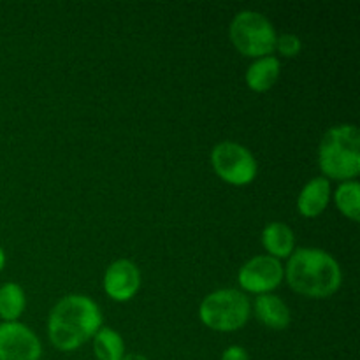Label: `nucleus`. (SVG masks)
Returning <instances> with one entry per match:
<instances>
[{
  "mask_svg": "<svg viewBox=\"0 0 360 360\" xmlns=\"http://www.w3.org/2000/svg\"><path fill=\"white\" fill-rule=\"evenodd\" d=\"M102 311L97 302L83 294H70L60 299L49 311V343L58 352H74L91 340L102 327Z\"/></svg>",
  "mask_w": 360,
  "mask_h": 360,
  "instance_id": "obj_1",
  "label": "nucleus"
},
{
  "mask_svg": "<svg viewBox=\"0 0 360 360\" xmlns=\"http://www.w3.org/2000/svg\"><path fill=\"white\" fill-rule=\"evenodd\" d=\"M285 280L288 287L308 299H329L343 285V271L330 253L320 248H295L288 257Z\"/></svg>",
  "mask_w": 360,
  "mask_h": 360,
  "instance_id": "obj_2",
  "label": "nucleus"
},
{
  "mask_svg": "<svg viewBox=\"0 0 360 360\" xmlns=\"http://www.w3.org/2000/svg\"><path fill=\"white\" fill-rule=\"evenodd\" d=\"M319 167L323 178L354 181L360 174V132L354 123H340L323 134L319 146Z\"/></svg>",
  "mask_w": 360,
  "mask_h": 360,
  "instance_id": "obj_3",
  "label": "nucleus"
},
{
  "mask_svg": "<svg viewBox=\"0 0 360 360\" xmlns=\"http://www.w3.org/2000/svg\"><path fill=\"white\" fill-rule=\"evenodd\" d=\"M252 302L248 295L236 288H218L202 299L199 320L217 333H236L248 323Z\"/></svg>",
  "mask_w": 360,
  "mask_h": 360,
  "instance_id": "obj_4",
  "label": "nucleus"
},
{
  "mask_svg": "<svg viewBox=\"0 0 360 360\" xmlns=\"http://www.w3.org/2000/svg\"><path fill=\"white\" fill-rule=\"evenodd\" d=\"M276 28L266 14L259 11L243 9L232 18L229 39L232 46L248 58L271 56L276 49Z\"/></svg>",
  "mask_w": 360,
  "mask_h": 360,
  "instance_id": "obj_5",
  "label": "nucleus"
},
{
  "mask_svg": "<svg viewBox=\"0 0 360 360\" xmlns=\"http://www.w3.org/2000/svg\"><path fill=\"white\" fill-rule=\"evenodd\" d=\"M211 167L224 183L246 186L259 176V164L252 151L236 141H221L211 150Z\"/></svg>",
  "mask_w": 360,
  "mask_h": 360,
  "instance_id": "obj_6",
  "label": "nucleus"
},
{
  "mask_svg": "<svg viewBox=\"0 0 360 360\" xmlns=\"http://www.w3.org/2000/svg\"><path fill=\"white\" fill-rule=\"evenodd\" d=\"M285 280V267L281 260L269 255H257L243 264L238 271V283L241 292L253 295L273 294Z\"/></svg>",
  "mask_w": 360,
  "mask_h": 360,
  "instance_id": "obj_7",
  "label": "nucleus"
},
{
  "mask_svg": "<svg viewBox=\"0 0 360 360\" xmlns=\"http://www.w3.org/2000/svg\"><path fill=\"white\" fill-rule=\"evenodd\" d=\"M42 343L21 322L0 323V360H41Z\"/></svg>",
  "mask_w": 360,
  "mask_h": 360,
  "instance_id": "obj_8",
  "label": "nucleus"
},
{
  "mask_svg": "<svg viewBox=\"0 0 360 360\" xmlns=\"http://www.w3.org/2000/svg\"><path fill=\"white\" fill-rule=\"evenodd\" d=\"M141 271L136 262L129 259H118L105 269L102 287L109 299L116 302H129L141 288Z\"/></svg>",
  "mask_w": 360,
  "mask_h": 360,
  "instance_id": "obj_9",
  "label": "nucleus"
},
{
  "mask_svg": "<svg viewBox=\"0 0 360 360\" xmlns=\"http://www.w3.org/2000/svg\"><path fill=\"white\" fill-rule=\"evenodd\" d=\"M333 199V185L323 176L309 179L297 195V211L304 218H316L327 210Z\"/></svg>",
  "mask_w": 360,
  "mask_h": 360,
  "instance_id": "obj_10",
  "label": "nucleus"
},
{
  "mask_svg": "<svg viewBox=\"0 0 360 360\" xmlns=\"http://www.w3.org/2000/svg\"><path fill=\"white\" fill-rule=\"evenodd\" d=\"M253 315L267 329L285 330L292 322V313L287 302L274 294L257 295L252 304Z\"/></svg>",
  "mask_w": 360,
  "mask_h": 360,
  "instance_id": "obj_11",
  "label": "nucleus"
},
{
  "mask_svg": "<svg viewBox=\"0 0 360 360\" xmlns=\"http://www.w3.org/2000/svg\"><path fill=\"white\" fill-rule=\"evenodd\" d=\"M260 243L269 257L278 260L288 259L295 250V234L283 221H271L264 227Z\"/></svg>",
  "mask_w": 360,
  "mask_h": 360,
  "instance_id": "obj_12",
  "label": "nucleus"
},
{
  "mask_svg": "<svg viewBox=\"0 0 360 360\" xmlns=\"http://www.w3.org/2000/svg\"><path fill=\"white\" fill-rule=\"evenodd\" d=\"M281 74V62L276 56H264L253 60L245 74L246 86L255 94H266L278 83Z\"/></svg>",
  "mask_w": 360,
  "mask_h": 360,
  "instance_id": "obj_13",
  "label": "nucleus"
},
{
  "mask_svg": "<svg viewBox=\"0 0 360 360\" xmlns=\"http://www.w3.org/2000/svg\"><path fill=\"white\" fill-rule=\"evenodd\" d=\"M27 308V295L21 285L14 281L0 285V319L4 322H20Z\"/></svg>",
  "mask_w": 360,
  "mask_h": 360,
  "instance_id": "obj_14",
  "label": "nucleus"
},
{
  "mask_svg": "<svg viewBox=\"0 0 360 360\" xmlns=\"http://www.w3.org/2000/svg\"><path fill=\"white\" fill-rule=\"evenodd\" d=\"M91 340L97 360H122L125 357V341L118 330L102 326Z\"/></svg>",
  "mask_w": 360,
  "mask_h": 360,
  "instance_id": "obj_15",
  "label": "nucleus"
},
{
  "mask_svg": "<svg viewBox=\"0 0 360 360\" xmlns=\"http://www.w3.org/2000/svg\"><path fill=\"white\" fill-rule=\"evenodd\" d=\"M334 204L348 220H360V183L357 179L338 185V188L334 190Z\"/></svg>",
  "mask_w": 360,
  "mask_h": 360,
  "instance_id": "obj_16",
  "label": "nucleus"
},
{
  "mask_svg": "<svg viewBox=\"0 0 360 360\" xmlns=\"http://www.w3.org/2000/svg\"><path fill=\"white\" fill-rule=\"evenodd\" d=\"M274 51H278L285 58H295L302 51L301 37L295 34H288V32L280 34L276 37V49Z\"/></svg>",
  "mask_w": 360,
  "mask_h": 360,
  "instance_id": "obj_17",
  "label": "nucleus"
},
{
  "mask_svg": "<svg viewBox=\"0 0 360 360\" xmlns=\"http://www.w3.org/2000/svg\"><path fill=\"white\" fill-rule=\"evenodd\" d=\"M220 360H252V359H250V354L246 352V348L239 347V345H232V347L225 348Z\"/></svg>",
  "mask_w": 360,
  "mask_h": 360,
  "instance_id": "obj_18",
  "label": "nucleus"
},
{
  "mask_svg": "<svg viewBox=\"0 0 360 360\" xmlns=\"http://www.w3.org/2000/svg\"><path fill=\"white\" fill-rule=\"evenodd\" d=\"M122 360H150L148 357H144V355L141 354H125V357Z\"/></svg>",
  "mask_w": 360,
  "mask_h": 360,
  "instance_id": "obj_19",
  "label": "nucleus"
},
{
  "mask_svg": "<svg viewBox=\"0 0 360 360\" xmlns=\"http://www.w3.org/2000/svg\"><path fill=\"white\" fill-rule=\"evenodd\" d=\"M6 252H4L2 250V246H0V271L4 269V267H6Z\"/></svg>",
  "mask_w": 360,
  "mask_h": 360,
  "instance_id": "obj_20",
  "label": "nucleus"
}]
</instances>
